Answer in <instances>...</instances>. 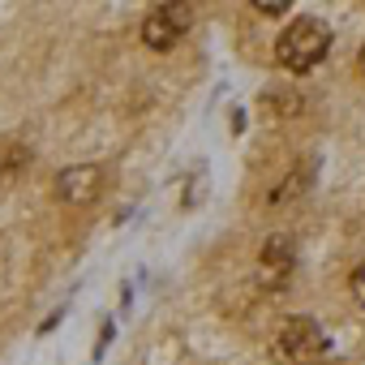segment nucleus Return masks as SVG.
<instances>
[{
    "label": "nucleus",
    "mask_w": 365,
    "mask_h": 365,
    "mask_svg": "<svg viewBox=\"0 0 365 365\" xmlns=\"http://www.w3.org/2000/svg\"><path fill=\"white\" fill-rule=\"evenodd\" d=\"M331 43H335L331 26H327L322 18H314V14H301L297 22H288V26L279 31V39H275V61H279L288 73L305 78V73H314V69L327 61Z\"/></svg>",
    "instance_id": "1"
},
{
    "label": "nucleus",
    "mask_w": 365,
    "mask_h": 365,
    "mask_svg": "<svg viewBox=\"0 0 365 365\" xmlns=\"http://www.w3.org/2000/svg\"><path fill=\"white\" fill-rule=\"evenodd\" d=\"M271 352H275V361H284V365H318V361L331 356V335H327L314 318L292 314V318L279 322V331H275V339H271Z\"/></svg>",
    "instance_id": "2"
},
{
    "label": "nucleus",
    "mask_w": 365,
    "mask_h": 365,
    "mask_svg": "<svg viewBox=\"0 0 365 365\" xmlns=\"http://www.w3.org/2000/svg\"><path fill=\"white\" fill-rule=\"evenodd\" d=\"M297 275V237L292 232H275L262 241L258 250V284L267 292H284Z\"/></svg>",
    "instance_id": "3"
},
{
    "label": "nucleus",
    "mask_w": 365,
    "mask_h": 365,
    "mask_svg": "<svg viewBox=\"0 0 365 365\" xmlns=\"http://www.w3.org/2000/svg\"><path fill=\"white\" fill-rule=\"evenodd\" d=\"M190 26H194V5H155L142 18V43L150 52H168Z\"/></svg>",
    "instance_id": "4"
},
{
    "label": "nucleus",
    "mask_w": 365,
    "mask_h": 365,
    "mask_svg": "<svg viewBox=\"0 0 365 365\" xmlns=\"http://www.w3.org/2000/svg\"><path fill=\"white\" fill-rule=\"evenodd\" d=\"M99 185H103L99 163H69V168L56 172V198H61L65 207H82V202H91V198L99 194Z\"/></svg>",
    "instance_id": "5"
},
{
    "label": "nucleus",
    "mask_w": 365,
    "mask_h": 365,
    "mask_svg": "<svg viewBox=\"0 0 365 365\" xmlns=\"http://www.w3.org/2000/svg\"><path fill=\"white\" fill-rule=\"evenodd\" d=\"M258 108H267L275 120H297L305 112V95L301 91H288V86H267L258 95Z\"/></svg>",
    "instance_id": "6"
},
{
    "label": "nucleus",
    "mask_w": 365,
    "mask_h": 365,
    "mask_svg": "<svg viewBox=\"0 0 365 365\" xmlns=\"http://www.w3.org/2000/svg\"><path fill=\"white\" fill-rule=\"evenodd\" d=\"M26 168H31V150L22 142H5V146H0V185H14Z\"/></svg>",
    "instance_id": "7"
},
{
    "label": "nucleus",
    "mask_w": 365,
    "mask_h": 365,
    "mask_svg": "<svg viewBox=\"0 0 365 365\" xmlns=\"http://www.w3.org/2000/svg\"><path fill=\"white\" fill-rule=\"evenodd\" d=\"M297 190H301V172H288V176L279 180V185H275V190L267 194V207H284V202H288V198H292Z\"/></svg>",
    "instance_id": "8"
},
{
    "label": "nucleus",
    "mask_w": 365,
    "mask_h": 365,
    "mask_svg": "<svg viewBox=\"0 0 365 365\" xmlns=\"http://www.w3.org/2000/svg\"><path fill=\"white\" fill-rule=\"evenodd\" d=\"M348 297H352V301H356V309L365 314V262L348 275Z\"/></svg>",
    "instance_id": "9"
},
{
    "label": "nucleus",
    "mask_w": 365,
    "mask_h": 365,
    "mask_svg": "<svg viewBox=\"0 0 365 365\" xmlns=\"http://www.w3.org/2000/svg\"><path fill=\"white\" fill-rule=\"evenodd\" d=\"M254 14H262V18H288L292 5H288V0H254Z\"/></svg>",
    "instance_id": "10"
},
{
    "label": "nucleus",
    "mask_w": 365,
    "mask_h": 365,
    "mask_svg": "<svg viewBox=\"0 0 365 365\" xmlns=\"http://www.w3.org/2000/svg\"><path fill=\"white\" fill-rule=\"evenodd\" d=\"M202 190H207V172H198V180H190V194H185V207H198V202L207 198Z\"/></svg>",
    "instance_id": "11"
},
{
    "label": "nucleus",
    "mask_w": 365,
    "mask_h": 365,
    "mask_svg": "<svg viewBox=\"0 0 365 365\" xmlns=\"http://www.w3.org/2000/svg\"><path fill=\"white\" fill-rule=\"evenodd\" d=\"M112 339H116V322L108 318V322H103V331H99V344H95V361L108 352V344H112Z\"/></svg>",
    "instance_id": "12"
},
{
    "label": "nucleus",
    "mask_w": 365,
    "mask_h": 365,
    "mask_svg": "<svg viewBox=\"0 0 365 365\" xmlns=\"http://www.w3.org/2000/svg\"><path fill=\"white\" fill-rule=\"evenodd\" d=\"M65 309H69V305H61V309H52V314L43 318V327H39V335H48V331H52V327H56V322L65 318Z\"/></svg>",
    "instance_id": "13"
},
{
    "label": "nucleus",
    "mask_w": 365,
    "mask_h": 365,
    "mask_svg": "<svg viewBox=\"0 0 365 365\" xmlns=\"http://www.w3.org/2000/svg\"><path fill=\"white\" fill-rule=\"evenodd\" d=\"M228 120H232V133H241V129H245V112H241V108H232V116H228Z\"/></svg>",
    "instance_id": "14"
},
{
    "label": "nucleus",
    "mask_w": 365,
    "mask_h": 365,
    "mask_svg": "<svg viewBox=\"0 0 365 365\" xmlns=\"http://www.w3.org/2000/svg\"><path fill=\"white\" fill-rule=\"evenodd\" d=\"M361 73H365V43H361Z\"/></svg>",
    "instance_id": "15"
}]
</instances>
